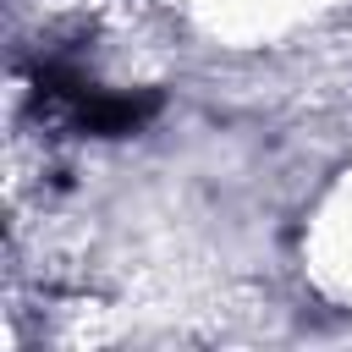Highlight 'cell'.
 Listing matches in <instances>:
<instances>
[{
  "label": "cell",
  "mask_w": 352,
  "mask_h": 352,
  "mask_svg": "<svg viewBox=\"0 0 352 352\" xmlns=\"http://www.w3.org/2000/svg\"><path fill=\"white\" fill-rule=\"evenodd\" d=\"M154 110H160L154 94H143V99H132V94H82L77 99V126L99 132V138H116V132H138Z\"/></svg>",
  "instance_id": "6da1fadb"
}]
</instances>
